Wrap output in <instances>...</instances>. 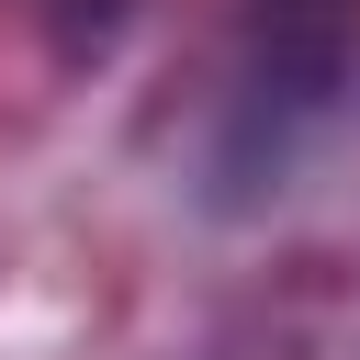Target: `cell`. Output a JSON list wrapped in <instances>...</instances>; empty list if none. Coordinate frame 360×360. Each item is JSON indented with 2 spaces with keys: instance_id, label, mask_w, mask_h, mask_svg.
<instances>
[{
  "instance_id": "6da1fadb",
  "label": "cell",
  "mask_w": 360,
  "mask_h": 360,
  "mask_svg": "<svg viewBox=\"0 0 360 360\" xmlns=\"http://www.w3.org/2000/svg\"><path fill=\"white\" fill-rule=\"evenodd\" d=\"M349 34H360V0H248V56H259V90L281 101L338 90Z\"/></svg>"
}]
</instances>
